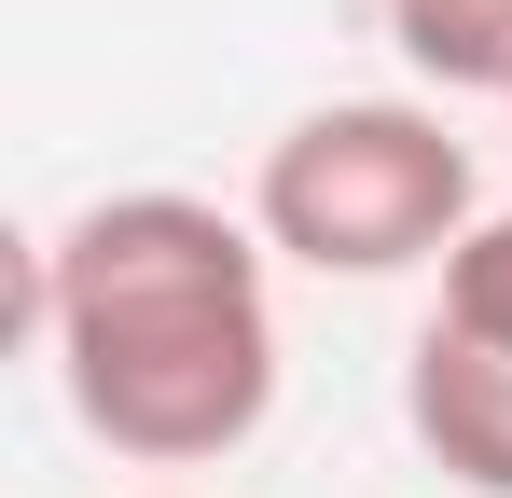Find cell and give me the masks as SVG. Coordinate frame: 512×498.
<instances>
[{"label": "cell", "mask_w": 512, "mask_h": 498, "mask_svg": "<svg viewBox=\"0 0 512 498\" xmlns=\"http://www.w3.org/2000/svg\"><path fill=\"white\" fill-rule=\"evenodd\" d=\"M374 14L416 56V83H443V97H499L512 83V0H374Z\"/></svg>", "instance_id": "277c9868"}, {"label": "cell", "mask_w": 512, "mask_h": 498, "mask_svg": "<svg viewBox=\"0 0 512 498\" xmlns=\"http://www.w3.org/2000/svg\"><path fill=\"white\" fill-rule=\"evenodd\" d=\"M153 498H180V485H153Z\"/></svg>", "instance_id": "52a82bcc"}, {"label": "cell", "mask_w": 512, "mask_h": 498, "mask_svg": "<svg viewBox=\"0 0 512 498\" xmlns=\"http://www.w3.org/2000/svg\"><path fill=\"white\" fill-rule=\"evenodd\" d=\"M263 222L208 194H97L28 249V332L111 457L208 471L277 415V291Z\"/></svg>", "instance_id": "6da1fadb"}, {"label": "cell", "mask_w": 512, "mask_h": 498, "mask_svg": "<svg viewBox=\"0 0 512 498\" xmlns=\"http://www.w3.org/2000/svg\"><path fill=\"white\" fill-rule=\"evenodd\" d=\"M250 222L305 277H402V263H443L485 222V180H471V139L429 97H333V111L277 125Z\"/></svg>", "instance_id": "7a4b0ae2"}, {"label": "cell", "mask_w": 512, "mask_h": 498, "mask_svg": "<svg viewBox=\"0 0 512 498\" xmlns=\"http://www.w3.org/2000/svg\"><path fill=\"white\" fill-rule=\"evenodd\" d=\"M499 111H512V83H499Z\"/></svg>", "instance_id": "8992f818"}, {"label": "cell", "mask_w": 512, "mask_h": 498, "mask_svg": "<svg viewBox=\"0 0 512 498\" xmlns=\"http://www.w3.org/2000/svg\"><path fill=\"white\" fill-rule=\"evenodd\" d=\"M429 319L471 332V346H512V208H485L471 236L443 249V291H429Z\"/></svg>", "instance_id": "5b68a950"}, {"label": "cell", "mask_w": 512, "mask_h": 498, "mask_svg": "<svg viewBox=\"0 0 512 498\" xmlns=\"http://www.w3.org/2000/svg\"><path fill=\"white\" fill-rule=\"evenodd\" d=\"M402 415H416V443L457 471V485L512 498V346H471V332H416V360H402Z\"/></svg>", "instance_id": "3957f363"}]
</instances>
